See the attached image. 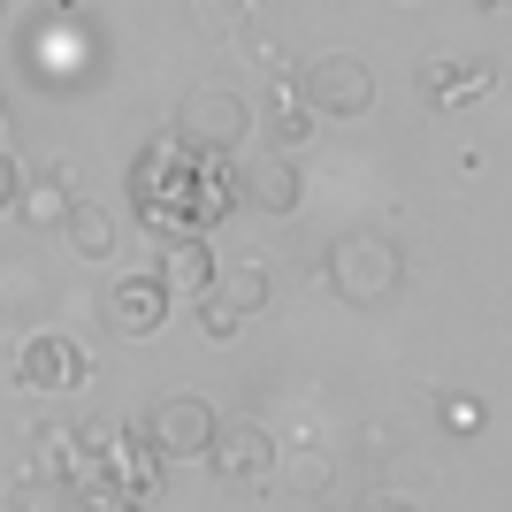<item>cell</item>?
<instances>
[{
  "label": "cell",
  "instance_id": "1",
  "mask_svg": "<svg viewBox=\"0 0 512 512\" xmlns=\"http://www.w3.org/2000/svg\"><path fill=\"white\" fill-rule=\"evenodd\" d=\"M130 207L146 214L161 237H207L222 214L237 207L230 184V153H199L184 138H153L138 161H130Z\"/></svg>",
  "mask_w": 512,
  "mask_h": 512
},
{
  "label": "cell",
  "instance_id": "2",
  "mask_svg": "<svg viewBox=\"0 0 512 512\" xmlns=\"http://www.w3.org/2000/svg\"><path fill=\"white\" fill-rule=\"evenodd\" d=\"M398 283H406V253L390 245L383 230H344L329 245V291L352 306H383L398 299Z\"/></svg>",
  "mask_w": 512,
  "mask_h": 512
},
{
  "label": "cell",
  "instance_id": "3",
  "mask_svg": "<svg viewBox=\"0 0 512 512\" xmlns=\"http://www.w3.org/2000/svg\"><path fill=\"white\" fill-rule=\"evenodd\" d=\"M299 107L306 115H329V123H352V115H367L375 107V69L360 62V54H314V62H299Z\"/></svg>",
  "mask_w": 512,
  "mask_h": 512
},
{
  "label": "cell",
  "instance_id": "4",
  "mask_svg": "<svg viewBox=\"0 0 512 512\" xmlns=\"http://www.w3.org/2000/svg\"><path fill=\"white\" fill-rule=\"evenodd\" d=\"M245 130H253V107L237 100V92H222V85H199L192 100L176 107V138H184V146H199V153L245 146Z\"/></svg>",
  "mask_w": 512,
  "mask_h": 512
},
{
  "label": "cell",
  "instance_id": "5",
  "mask_svg": "<svg viewBox=\"0 0 512 512\" xmlns=\"http://www.w3.org/2000/svg\"><path fill=\"white\" fill-rule=\"evenodd\" d=\"M214 406L207 398H184V390H176V398H161V406L146 413V444H153V459H207L214 451Z\"/></svg>",
  "mask_w": 512,
  "mask_h": 512
},
{
  "label": "cell",
  "instance_id": "6",
  "mask_svg": "<svg viewBox=\"0 0 512 512\" xmlns=\"http://www.w3.org/2000/svg\"><path fill=\"white\" fill-rule=\"evenodd\" d=\"M413 85H421L428 107H474L497 85V69L482 62V54H428V62L413 69Z\"/></svg>",
  "mask_w": 512,
  "mask_h": 512
},
{
  "label": "cell",
  "instance_id": "7",
  "mask_svg": "<svg viewBox=\"0 0 512 512\" xmlns=\"http://www.w3.org/2000/svg\"><path fill=\"white\" fill-rule=\"evenodd\" d=\"M16 383L39 390V398H54V390H77L85 383V352L62 337V329H39V337L16 352Z\"/></svg>",
  "mask_w": 512,
  "mask_h": 512
},
{
  "label": "cell",
  "instance_id": "8",
  "mask_svg": "<svg viewBox=\"0 0 512 512\" xmlns=\"http://www.w3.org/2000/svg\"><path fill=\"white\" fill-rule=\"evenodd\" d=\"M169 306H176V299H169V291H161L153 276H123L115 291H107V321H115L130 344H146L153 329L169 321Z\"/></svg>",
  "mask_w": 512,
  "mask_h": 512
},
{
  "label": "cell",
  "instance_id": "9",
  "mask_svg": "<svg viewBox=\"0 0 512 512\" xmlns=\"http://www.w3.org/2000/svg\"><path fill=\"white\" fill-rule=\"evenodd\" d=\"M230 184H237V207H268V214L299 207V169L283 153H260L253 169H230Z\"/></svg>",
  "mask_w": 512,
  "mask_h": 512
},
{
  "label": "cell",
  "instance_id": "10",
  "mask_svg": "<svg viewBox=\"0 0 512 512\" xmlns=\"http://www.w3.org/2000/svg\"><path fill=\"white\" fill-rule=\"evenodd\" d=\"M214 467L230 474V482H245V490H253V482H268V467H276V444H268V428H214V451H207Z\"/></svg>",
  "mask_w": 512,
  "mask_h": 512
},
{
  "label": "cell",
  "instance_id": "11",
  "mask_svg": "<svg viewBox=\"0 0 512 512\" xmlns=\"http://www.w3.org/2000/svg\"><path fill=\"white\" fill-rule=\"evenodd\" d=\"M153 283H161V291H207L214 283V253H207V237H161V268H153Z\"/></svg>",
  "mask_w": 512,
  "mask_h": 512
},
{
  "label": "cell",
  "instance_id": "12",
  "mask_svg": "<svg viewBox=\"0 0 512 512\" xmlns=\"http://www.w3.org/2000/svg\"><path fill=\"white\" fill-rule=\"evenodd\" d=\"M207 291L230 306V314H253V306H268V268H260V260H230V268H214Z\"/></svg>",
  "mask_w": 512,
  "mask_h": 512
},
{
  "label": "cell",
  "instance_id": "13",
  "mask_svg": "<svg viewBox=\"0 0 512 512\" xmlns=\"http://www.w3.org/2000/svg\"><path fill=\"white\" fill-rule=\"evenodd\" d=\"M16 199H23V222H31V230H62V214L77 207V192H69L62 176H31Z\"/></svg>",
  "mask_w": 512,
  "mask_h": 512
},
{
  "label": "cell",
  "instance_id": "14",
  "mask_svg": "<svg viewBox=\"0 0 512 512\" xmlns=\"http://www.w3.org/2000/svg\"><path fill=\"white\" fill-rule=\"evenodd\" d=\"M62 230H69V245H77L85 260H107V253H115V222H107L92 199H77V207L62 214Z\"/></svg>",
  "mask_w": 512,
  "mask_h": 512
},
{
  "label": "cell",
  "instance_id": "15",
  "mask_svg": "<svg viewBox=\"0 0 512 512\" xmlns=\"http://www.w3.org/2000/svg\"><path fill=\"white\" fill-rule=\"evenodd\" d=\"M16 512H77V497L54 474H31V482H16Z\"/></svg>",
  "mask_w": 512,
  "mask_h": 512
},
{
  "label": "cell",
  "instance_id": "16",
  "mask_svg": "<svg viewBox=\"0 0 512 512\" xmlns=\"http://www.w3.org/2000/svg\"><path fill=\"white\" fill-rule=\"evenodd\" d=\"M482 421H490V413H482V398H444V428H451V436H474Z\"/></svg>",
  "mask_w": 512,
  "mask_h": 512
},
{
  "label": "cell",
  "instance_id": "17",
  "mask_svg": "<svg viewBox=\"0 0 512 512\" xmlns=\"http://www.w3.org/2000/svg\"><path fill=\"white\" fill-rule=\"evenodd\" d=\"M199 329H207V337H237V314L214 299V291H199Z\"/></svg>",
  "mask_w": 512,
  "mask_h": 512
},
{
  "label": "cell",
  "instance_id": "18",
  "mask_svg": "<svg viewBox=\"0 0 512 512\" xmlns=\"http://www.w3.org/2000/svg\"><path fill=\"white\" fill-rule=\"evenodd\" d=\"M360 512H421V505H413L406 490H367V497H360Z\"/></svg>",
  "mask_w": 512,
  "mask_h": 512
},
{
  "label": "cell",
  "instance_id": "19",
  "mask_svg": "<svg viewBox=\"0 0 512 512\" xmlns=\"http://www.w3.org/2000/svg\"><path fill=\"white\" fill-rule=\"evenodd\" d=\"M16 192H23V169H16V161H8V153H0V214L16 207Z\"/></svg>",
  "mask_w": 512,
  "mask_h": 512
}]
</instances>
